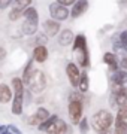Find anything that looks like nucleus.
<instances>
[{
	"label": "nucleus",
	"mask_w": 127,
	"mask_h": 134,
	"mask_svg": "<svg viewBox=\"0 0 127 134\" xmlns=\"http://www.w3.org/2000/svg\"><path fill=\"white\" fill-rule=\"evenodd\" d=\"M10 88L14 91V98H12V106L10 110L15 116L23 115V109H24V83L21 81V77H12L10 82Z\"/></svg>",
	"instance_id": "1"
},
{
	"label": "nucleus",
	"mask_w": 127,
	"mask_h": 134,
	"mask_svg": "<svg viewBox=\"0 0 127 134\" xmlns=\"http://www.w3.org/2000/svg\"><path fill=\"white\" fill-rule=\"evenodd\" d=\"M114 121H115V118L109 110L100 109L91 116V128L96 133H106L111 130Z\"/></svg>",
	"instance_id": "2"
},
{
	"label": "nucleus",
	"mask_w": 127,
	"mask_h": 134,
	"mask_svg": "<svg viewBox=\"0 0 127 134\" xmlns=\"http://www.w3.org/2000/svg\"><path fill=\"white\" fill-rule=\"evenodd\" d=\"M73 52L76 54V64L81 67H88L90 66V55H88V48H87V39L84 34H76L73 40Z\"/></svg>",
	"instance_id": "3"
},
{
	"label": "nucleus",
	"mask_w": 127,
	"mask_h": 134,
	"mask_svg": "<svg viewBox=\"0 0 127 134\" xmlns=\"http://www.w3.org/2000/svg\"><path fill=\"white\" fill-rule=\"evenodd\" d=\"M29 86L30 90L36 94H39L45 90V86H46V77H45V73L40 72V70H34L31 77H30L29 81Z\"/></svg>",
	"instance_id": "4"
},
{
	"label": "nucleus",
	"mask_w": 127,
	"mask_h": 134,
	"mask_svg": "<svg viewBox=\"0 0 127 134\" xmlns=\"http://www.w3.org/2000/svg\"><path fill=\"white\" fill-rule=\"evenodd\" d=\"M67 112H69V118H70V122L75 125H78L82 119V112H84V107H82V101H78V100H72L67 106Z\"/></svg>",
	"instance_id": "5"
},
{
	"label": "nucleus",
	"mask_w": 127,
	"mask_h": 134,
	"mask_svg": "<svg viewBox=\"0 0 127 134\" xmlns=\"http://www.w3.org/2000/svg\"><path fill=\"white\" fill-rule=\"evenodd\" d=\"M49 15H51V19H55V21L61 23V21H66L70 16V10H69V8L59 5L57 2H52L49 5Z\"/></svg>",
	"instance_id": "6"
},
{
	"label": "nucleus",
	"mask_w": 127,
	"mask_h": 134,
	"mask_svg": "<svg viewBox=\"0 0 127 134\" xmlns=\"http://www.w3.org/2000/svg\"><path fill=\"white\" fill-rule=\"evenodd\" d=\"M66 75H67V79L70 82V85L73 88H78L79 85V77H81V72H79V67L76 63L70 61L66 64Z\"/></svg>",
	"instance_id": "7"
},
{
	"label": "nucleus",
	"mask_w": 127,
	"mask_h": 134,
	"mask_svg": "<svg viewBox=\"0 0 127 134\" xmlns=\"http://www.w3.org/2000/svg\"><path fill=\"white\" fill-rule=\"evenodd\" d=\"M42 29H44V34L46 37H54L55 34L60 33L61 25L55 19H46V21H44V24H42Z\"/></svg>",
	"instance_id": "8"
},
{
	"label": "nucleus",
	"mask_w": 127,
	"mask_h": 134,
	"mask_svg": "<svg viewBox=\"0 0 127 134\" xmlns=\"http://www.w3.org/2000/svg\"><path fill=\"white\" fill-rule=\"evenodd\" d=\"M87 10H88V0H76V3L70 10V16L76 19L79 16H82Z\"/></svg>",
	"instance_id": "9"
},
{
	"label": "nucleus",
	"mask_w": 127,
	"mask_h": 134,
	"mask_svg": "<svg viewBox=\"0 0 127 134\" xmlns=\"http://www.w3.org/2000/svg\"><path fill=\"white\" fill-rule=\"evenodd\" d=\"M38 29H39V19H24L23 27H21V30H23V33L25 36H33V34H36Z\"/></svg>",
	"instance_id": "10"
},
{
	"label": "nucleus",
	"mask_w": 127,
	"mask_h": 134,
	"mask_svg": "<svg viewBox=\"0 0 127 134\" xmlns=\"http://www.w3.org/2000/svg\"><path fill=\"white\" fill-rule=\"evenodd\" d=\"M103 63L105 64H108V67H109V70L111 72H117V70H120V63H118L117 60V55L114 52H105L103 54Z\"/></svg>",
	"instance_id": "11"
},
{
	"label": "nucleus",
	"mask_w": 127,
	"mask_h": 134,
	"mask_svg": "<svg viewBox=\"0 0 127 134\" xmlns=\"http://www.w3.org/2000/svg\"><path fill=\"white\" fill-rule=\"evenodd\" d=\"M14 98V91L9 85L0 83V104H6Z\"/></svg>",
	"instance_id": "12"
},
{
	"label": "nucleus",
	"mask_w": 127,
	"mask_h": 134,
	"mask_svg": "<svg viewBox=\"0 0 127 134\" xmlns=\"http://www.w3.org/2000/svg\"><path fill=\"white\" fill-rule=\"evenodd\" d=\"M48 48L46 46H34L33 49V61L36 63H45L46 60H48Z\"/></svg>",
	"instance_id": "13"
},
{
	"label": "nucleus",
	"mask_w": 127,
	"mask_h": 134,
	"mask_svg": "<svg viewBox=\"0 0 127 134\" xmlns=\"http://www.w3.org/2000/svg\"><path fill=\"white\" fill-rule=\"evenodd\" d=\"M73 40H75V34L72 30H63L60 31V36H59V43L60 46H69V45H73Z\"/></svg>",
	"instance_id": "14"
},
{
	"label": "nucleus",
	"mask_w": 127,
	"mask_h": 134,
	"mask_svg": "<svg viewBox=\"0 0 127 134\" xmlns=\"http://www.w3.org/2000/svg\"><path fill=\"white\" fill-rule=\"evenodd\" d=\"M46 133L48 134H66L67 133V124H66L63 119H60L59 118V119L55 121V122L48 128Z\"/></svg>",
	"instance_id": "15"
},
{
	"label": "nucleus",
	"mask_w": 127,
	"mask_h": 134,
	"mask_svg": "<svg viewBox=\"0 0 127 134\" xmlns=\"http://www.w3.org/2000/svg\"><path fill=\"white\" fill-rule=\"evenodd\" d=\"M111 79H112V82L117 86H124L127 83V70L120 69V70H117V72H114Z\"/></svg>",
	"instance_id": "16"
},
{
	"label": "nucleus",
	"mask_w": 127,
	"mask_h": 134,
	"mask_svg": "<svg viewBox=\"0 0 127 134\" xmlns=\"http://www.w3.org/2000/svg\"><path fill=\"white\" fill-rule=\"evenodd\" d=\"M33 58L31 60H29L27 61V64H25L24 67V72H23V76H21V81H23V83L24 85H29V81L30 77H31V75H33Z\"/></svg>",
	"instance_id": "17"
},
{
	"label": "nucleus",
	"mask_w": 127,
	"mask_h": 134,
	"mask_svg": "<svg viewBox=\"0 0 127 134\" xmlns=\"http://www.w3.org/2000/svg\"><path fill=\"white\" fill-rule=\"evenodd\" d=\"M33 3V0H14L12 2V10H18V12H24L25 9H29Z\"/></svg>",
	"instance_id": "18"
},
{
	"label": "nucleus",
	"mask_w": 127,
	"mask_h": 134,
	"mask_svg": "<svg viewBox=\"0 0 127 134\" xmlns=\"http://www.w3.org/2000/svg\"><path fill=\"white\" fill-rule=\"evenodd\" d=\"M88 86H90L88 75H87V72H82V73H81V77H79V85H78L79 92H87L88 91Z\"/></svg>",
	"instance_id": "19"
},
{
	"label": "nucleus",
	"mask_w": 127,
	"mask_h": 134,
	"mask_svg": "<svg viewBox=\"0 0 127 134\" xmlns=\"http://www.w3.org/2000/svg\"><path fill=\"white\" fill-rule=\"evenodd\" d=\"M57 119H59V116H57V115H51L48 119L44 121V122H42L39 127H38V130H39V131H42V133H44V131H48V128H49V127H51V125H52Z\"/></svg>",
	"instance_id": "20"
},
{
	"label": "nucleus",
	"mask_w": 127,
	"mask_h": 134,
	"mask_svg": "<svg viewBox=\"0 0 127 134\" xmlns=\"http://www.w3.org/2000/svg\"><path fill=\"white\" fill-rule=\"evenodd\" d=\"M114 134H127V121H115Z\"/></svg>",
	"instance_id": "21"
},
{
	"label": "nucleus",
	"mask_w": 127,
	"mask_h": 134,
	"mask_svg": "<svg viewBox=\"0 0 127 134\" xmlns=\"http://www.w3.org/2000/svg\"><path fill=\"white\" fill-rule=\"evenodd\" d=\"M115 121H127V104L118 107V112L115 115Z\"/></svg>",
	"instance_id": "22"
},
{
	"label": "nucleus",
	"mask_w": 127,
	"mask_h": 134,
	"mask_svg": "<svg viewBox=\"0 0 127 134\" xmlns=\"http://www.w3.org/2000/svg\"><path fill=\"white\" fill-rule=\"evenodd\" d=\"M118 40H120L121 49L127 54V30H123L121 34H120V37H118Z\"/></svg>",
	"instance_id": "23"
},
{
	"label": "nucleus",
	"mask_w": 127,
	"mask_h": 134,
	"mask_svg": "<svg viewBox=\"0 0 127 134\" xmlns=\"http://www.w3.org/2000/svg\"><path fill=\"white\" fill-rule=\"evenodd\" d=\"M78 125H79V131H81V134H87L88 133L90 125H88V119H87V118H82Z\"/></svg>",
	"instance_id": "24"
},
{
	"label": "nucleus",
	"mask_w": 127,
	"mask_h": 134,
	"mask_svg": "<svg viewBox=\"0 0 127 134\" xmlns=\"http://www.w3.org/2000/svg\"><path fill=\"white\" fill-rule=\"evenodd\" d=\"M21 16H23V14L21 12H18V10H9V19L10 21H17V19H20Z\"/></svg>",
	"instance_id": "25"
},
{
	"label": "nucleus",
	"mask_w": 127,
	"mask_h": 134,
	"mask_svg": "<svg viewBox=\"0 0 127 134\" xmlns=\"http://www.w3.org/2000/svg\"><path fill=\"white\" fill-rule=\"evenodd\" d=\"M46 40H48V37L45 36V34H40V36H38V39H36V46H45V43H46Z\"/></svg>",
	"instance_id": "26"
},
{
	"label": "nucleus",
	"mask_w": 127,
	"mask_h": 134,
	"mask_svg": "<svg viewBox=\"0 0 127 134\" xmlns=\"http://www.w3.org/2000/svg\"><path fill=\"white\" fill-rule=\"evenodd\" d=\"M57 3L64 6V8H69V6H73L76 3V0H57Z\"/></svg>",
	"instance_id": "27"
},
{
	"label": "nucleus",
	"mask_w": 127,
	"mask_h": 134,
	"mask_svg": "<svg viewBox=\"0 0 127 134\" xmlns=\"http://www.w3.org/2000/svg\"><path fill=\"white\" fill-rule=\"evenodd\" d=\"M12 2L14 0H0V10H5L9 6H12Z\"/></svg>",
	"instance_id": "28"
},
{
	"label": "nucleus",
	"mask_w": 127,
	"mask_h": 134,
	"mask_svg": "<svg viewBox=\"0 0 127 134\" xmlns=\"http://www.w3.org/2000/svg\"><path fill=\"white\" fill-rule=\"evenodd\" d=\"M120 69L127 70V55H126V57H123L121 60H120Z\"/></svg>",
	"instance_id": "29"
},
{
	"label": "nucleus",
	"mask_w": 127,
	"mask_h": 134,
	"mask_svg": "<svg viewBox=\"0 0 127 134\" xmlns=\"http://www.w3.org/2000/svg\"><path fill=\"white\" fill-rule=\"evenodd\" d=\"M8 130H9V131H10L12 134H23V133L20 131V130L17 128L15 125H12V124H10V125H8Z\"/></svg>",
	"instance_id": "30"
},
{
	"label": "nucleus",
	"mask_w": 127,
	"mask_h": 134,
	"mask_svg": "<svg viewBox=\"0 0 127 134\" xmlns=\"http://www.w3.org/2000/svg\"><path fill=\"white\" fill-rule=\"evenodd\" d=\"M6 55H8V52H6V49L3 48V46H0V61H5Z\"/></svg>",
	"instance_id": "31"
},
{
	"label": "nucleus",
	"mask_w": 127,
	"mask_h": 134,
	"mask_svg": "<svg viewBox=\"0 0 127 134\" xmlns=\"http://www.w3.org/2000/svg\"><path fill=\"white\" fill-rule=\"evenodd\" d=\"M124 91H126V97H127V86H124Z\"/></svg>",
	"instance_id": "32"
},
{
	"label": "nucleus",
	"mask_w": 127,
	"mask_h": 134,
	"mask_svg": "<svg viewBox=\"0 0 127 134\" xmlns=\"http://www.w3.org/2000/svg\"><path fill=\"white\" fill-rule=\"evenodd\" d=\"M97 134H109V131H106V133H97Z\"/></svg>",
	"instance_id": "33"
}]
</instances>
